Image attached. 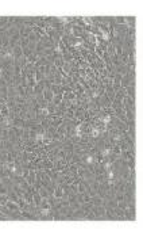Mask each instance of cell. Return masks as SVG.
Listing matches in <instances>:
<instances>
[{
  "mask_svg": "<svg viewBox=\"0 0 143 229\" xmlns=\"http://www.w3.org/2000/svg\"><path fill=\"white\" fill-rule=\"evenodd\" d=\"M0 114L3 115V117H4V118H7V117H8V115H10V109H8V107H7V106H4V107H3V109L0 110Z\"/></svg>",
  "mask_w": 143,
  "mask_h": 229,
  "instance_id": "cb8c5ba5",
  "label": "cell"
},
{
  "mask_svg": "<svg viewBox=\"0 0 143 229\" xmlns=\"http://www.w3.org/2000/svg\"><path fill=\"white\" fill-rule=\"evenodd\" d=\"M27 48H29L31 52H35V48H37V42H30Z\"/></svg>",
  "mask_w": 143,
  "mask_h": 229,
  "instance_id": "83f0119b",
  "label": "cell"
},
{
  "mask_svg": "<svg viewBox=\"0 0 143 229\" xmlns=\"http://www.w3.org/2000/svg\"><path fill=\"white\" fill-rule=\"evenodd\" d=\"M57 133L59 134V136H63V137H65V134H66V126H65L63 124H61L57 128Z\"/></svg>",
  "mask_w": 143,
  "mask_h": 229,
  "instance_id": "e0dca14e",
  "label": "cell"
},
{
  "mask_svg": "<svg viewBox=\"0 0 143 229\" xmlns=\"http://www.w3.org/2000/svg\"><path fill=\"white\" fill-rule=\"evenodd\" d=\"M37 193H38L42 198H47V197H49V193H47V190H46V187H43V186L41 187L39 190H37Z\"/></svg>",
  "mask_w": 143,
  "mask_h": 229,
  "instance_id": "ac0fdd59",
  "label": "cell"
},
{
  "mask_svg": "<svg viewBox=\"0 0 143 229\" xmlns=\"http://www.w3.org/2000/svg\"><path fill=\"white\" fill-rule=\"evenodd\" d=\"M50 91H51L54 95L61 94V86H58V84H51V87H50Z\"/></svg>",
  "mask_w": 143,
  "mask_h": 229,
  "instance_id": "2e32d148",
  "label": "cell"
},
{
  "mask_svg": "<svg viewBox=\"0 0 143 229\" xmlns=\"http://www.w3.org/2000/svg\"><path fill=\"white\" fill-rule=\"evenodd\" d=\"M33 197H34V203H35V206H37V207H39V205H41V201H42V197L39 195L38 193H34Z\"/></svg>",
  "mask_w": 143,
  "mask_h": 229,
  "instance_id": "9a60e30c",
  "label": "cell"
},
{
  "mask_svg": "<svg viewBox=\"0 0 143 229\" xmlns=\"http://www.w3.org/2000/svg\"><path fill=\"white\" fill-rule=\"evenodd\" d=\"M7 193H8V188H7V186H5V184H3V183H1V180H0V194H4V195H7Z\"/></svg>",
  "mask_w": 143,
  "mask_h": 229,
  "instance_id": "d4e9b609",
  "label": "cell"
},
{
  "mask_svg": "<svg viewBox=\"0 0 143 229\" xmlns=\"http://www.w3.org/2000/svg\"><path fill=\"white\" fill-rule=\"evenodd\" d=\"M62 58H63V62H72L73 60H74V58H73V54L69 53V52L63 53V54H62Z\"/></svg>",
  "mask_w": 143,
  "mask_h": 229,
  "instance_id": "4fadbf2b",
  "label": "cell"
},
{
  "mask_svg": "<svg viewBox=\"0 0 143 229\" xmlns=\"http://www.w3.org/2000/svg\"><path fill=\"white\" fill-rule=\"evenodd\" d=\"M31 53H33V52H31V50H30L29 48H23V57L27 58V57L30 56V54H31Z\"/></svg>",
  "mask_w": 143,
  "mask_h": 229,
  "instance_id": "4316f807",
  "label": "cell"
},
{
  "mask_svg": "<svg viewBox=\"0 0 143 229\" xmlns=\"http://www.w3.org/2000/svg\"><path fill=\"white\" fill-rule=\"evenodd\" d=\"M62 100H63V95H62V94H57V95H54L53 96V105H59V103H61Z\"/></svg>",
  "mask_w": 143,
  "mask_h": 229,
  "instance_id": "7c38bea8",
  "label": "cell"
},
{
  "mask_svg": "<svg viewBox=\"0 0 143 229\" xmlns=\"http://www.w3.org/2000/svg\"><path fill=\"white\" fill-rule=\"evenodd\" d=\"M53 96H54V94H53L50 90H45V91H43V98H45L46 102H51Z\"/></svg>",
  "mask_w": 143,
  "mask_h": 229,
  "instance_id": "8fae6325",
  "label": "cell"
},
{
  "mask_svg": "<svg viewBox=\"0 0 143 229\" xmlns=\"http://www.w3.org/2000/svg\"><path fill=\"white\" fill-rule=\"evenodd\" d=\"M39 39H41V35H38V34L34 33V31L29 35V41H30V42H38Z\"/></svg>",
  "mask_w": 143,
  "mask_h": 229,
  "instance_id": "5bb4252c",
  "label": "cell"
},
{
  "mask_svg": "<svg viewBox=\"0 0 143 229\" xmlns=\"http://www.w3.org/2000/svg\"><path fill=\"white\" fill-rule=\"evenodd\" d=\"M124 18H126V24L128 27H135V24H136V18L135 16H124Z\"/></svg>",
  "mask_w": 143,
  "mask_h": 229,
  "instance_id": "9c48e42d",
  "label": "cell"
},
{
  "mask_svg": "<svg viewBox=\"0 0 143 229\" xmlns=\"http://www.w3.org/2000/svg\"><path fill=\"white\" fill-rule=\"evenodd\" d=\"M96 215V220H105V206L100 205V206H92V210Z\"/></svg>",
  "mask_w": 143,
  "mask_h": 229,
  "instance_id": "6da1fadb",
  "label": "cell"
},
{
  "mask_svg": "<svg viewBox=\"0 0 143 229\" xmlns=\"http://www.w3.org/2000/svg\"><path fill=\"white\" fill-rule=\"evenodd\" d=\"M33 33V27H22L19 30V34H20V38H29V35Z\"/></svg>",
  "mask_w": 143,
  "mask_h": 229,
  "instance_id": "7a4b0ae2",
  "label": "cell"
},
{
  "mask_svg": "<svg viewBox=\"0 0 143 229\" xmlns=\"http://www.w3.org/2000/svg\"><path fill=\"white\" fill-rule=\"evenodd\" d=\"M62 122H63V118H62V117H55V118L50 120V122H49V126H51V128H58V126H59Z\"/></svg>",
  "mask_w": 143,
  "mask_h": 229,
  "instance_id": "277c9868",
  "label": "cell"
},
{
  "mask_svg": "<svg viewBox=\"0 0 143 229\" xmlns=\"http://www.w3.org/2000/svg\"><path fill=\"white\" fill-rule=\"evenodd\" d=\"M38 58H39V54L37 52H33L31 54H30L29 57H27V62L29 64H35V62L38 61Z\"/></svg>",
  "mask_w": 143,
  "mask_h": 229,
  "instance_id": "ba28073f",
  "label": "cell"
},
{
  "mask_svg": "<svg viewBox=\"0 0 143 229\" xmlns=\"http://www.w3.org/2000/svg\"><path fill=\"white\" fill-rule=\"evenodd\" d=\"M124 90H126V94H127V96H130V98L135 99V87H134V86H128L127 88H124Z\"/></svg>",
  "mask_w": 143,
  "mask_h": 229,
  "instance_id": "30bf717a",
  "label": "cell"
},
{
  "mask_svg": "<svg viewBox=\"0 0 143 229\" xmlns=\"http://www.w3.org/2000/svg\"><path fill=\"white\" fill-rule=\"evenodd\" d=\"M78 193H81V194H84V193H86V187H85V182L81 179V182H80V184H78Z\"/></svg>",
  "mask_w": 143,
  "mask_h": 229,
  "instance_id": "603a6c76",
  "label": "cell"
},
{
  "mask_svg": "<svg viewBox=\"0 0 143 229\" xmlns=\"http://www.w3.org/2000/svg\"><path fill=\"white\" fill-rule=\"evenodd\" d=\"M5 106V100L3 99V98H0V110L3 109V107H4Z\"/></svg>",
  "mask_w": 143,
  "mask_h": 229,
  "instance_id": "f1b7e54d",
  "label": "cell"
},
{
  "mask_svg": "<svg viewBox=\"0 0 143 229\" xmlns=\"http://www.w3.org/2000/svg\"><path fill=\"white\" fill-rule=\"evenodd\" d=\"M45 79V73H43L42 71H39V69H37V72H35V80H37V83L41 80H43Z\"/></svg>",
  "mask_w": 143,
  "mask_h": 229,
  "instance_id": "d6986e66",
  "label": "cell"
},
{
  "mask_svg": "<svg viewBox=\"0 0 143 229\" xmlns=\"http://www.w3.org/2000/svg\"><path fill=\"white\" fill-rule=\"evenodd\" d=\"M16 203L19 205L20 210H24V209H26V205H27V202L24 201V198H18V201H16Z\"/></svg>",
  "mask_w": 143,
  "mask_h": 229,
  "instance_id": "44dd1931",
  "label": "cell"
},
{
  "mask_svg": "<svg viewBox=\"0 0 143 229\" xmlns=\"http://www.w3.org/2000/svg\"><path fill=\"white\" fill-rule=\"evenodd\" d=\"M130 84H131V76H130L128 73H127V75H124V76H122L120 87H122V88H127Z\"/></svg>",
  "mask_w": 143,
  "mask_h": 229,
  "instance_id": "3957f363",
  "label": "cell"
},
{
  "mask_svg": "<svg viewBox=\"0 0 143 229\" xmlns=\"http://www.w3.org/2000/svg\"><path fill=\"white\" fill-rule=\"evenodd\" d=\"M91 202L93 203L95 206H100V205H104V202H105V199H103V198H100V197L96 194L95 197H92L91 198Z\"/></svg>",
  "mask_w": 143,
  "mask_h": 229,
  "instance_id": "8992f818",
  "label": "cell"
},
{
  "mask_svg": "<svg viewBox=\"0 0 143 229\" xmlns=\"http://www.w3.org/2000/svg\"><path fill=\"white\" fill-rule=\"evenodd\" d=\"M12 54H14V58H15V60H18V58H20L22 56H23V49L20 48L19 45H16V46L12 49Z\"/></svg>",
  "mask_w": 143,
  "mask_h": 229,
  "instance_id": "5b68a950",
  "label": "cell"
},
{
  "mask_svg": "<svg viewBox=\"0 0 143 229\" xmlns=\"http://www.w3.org/2000/svg\"><path fill=\"white\" fill-rule=\"evenodd\" d=\"M118 207L122 210H126L127 207H128V205H127V202L126 201H120V202H118Z\"/></svg>",
  "mask_w": 143,
  "mask_h": 229,
  "instance_id": "484cf974",
  "label": "cell"
},
{
  "mask_svg": "<svg viewBox=\"0 0 143 229\" xmlns=\"http://www.w3.org/2000/svg\"><path fill=\"white\" fill-rule=\"evenodd\" d=\"M54 198H57V199H62V195H63V190H62L61 184H57V187L54 188Z\"/></svg>",
  "mask_w": 143,
  "mask_h": 229,
  "instance_id": "52a82bcc",
  "label": "cell"
},
{
  "mask_svg": "<svg viewBox=\"0 0 143 229\" xmlns=\"http://www.w3.org/2000/svg\"><path fill=\"white\" fill-rule=\"evenodd\" d=\"M7 151H5V149H1V151H0V161L1 163H5L7 161Z\"/></svg>",
  "mask_w": 143,
  "mask_h": 229,
  "instance_id": "7402d4cb",
  "label": "cell"
},
{
  "mask_svg": "<svg viewBox=\"0 0 143 229\" xmlns=\"http://www.w3.org/2000/svg\"><path fill=\"white\" fill-rule=\"evenodd\" d=\"M1 149H4V141L3 140H0V151Z\"/></svg>",
  "mask_w": 143,
  "mask_h": 229,
  "instance_id": "f546056e",
  "label": "cell"
},
{
  "mask_svg": "<svg viewBox=\"0 0 143 229\" xmlns=\"http://www.w3.org/2000/svg\"><path fill=\"white\" fill-rule=\"evenodd\" d=\"M29 43H30V41H29V38H20V41H19V45L20 48L23 49V48H27L29 46Z\"/></svg>",
  "mask_w": 143,
  "mask_h": 229,
  "instance_id": "ffe728a7",
  "label": "cell"
}]
</instances>
